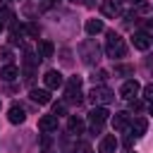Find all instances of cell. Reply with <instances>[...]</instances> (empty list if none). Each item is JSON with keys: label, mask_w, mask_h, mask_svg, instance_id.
Returning <instances> with one entry per match:
<instances>
[{"label": "cell", "mask_w": 153, "mask_h": 153, "mask_svg": "<svg viewBox=\"0 0 153 153\" xmlns=\"http://www.w3.org/2000/svg\"><path fill=\"white\" fill-rule=\"evenodd\" d=\"M105 53H108V57H124L127 55V43H124V38L120 36V33H115V31H108V43H105Z\"/></svg>", "instance_id": "6da1fadb"}, {"label": "cell", "mask_w": 153, "mask_h": 153, "mask_svg": "<svg viewBox=\"0 0 153 153\" xmlns=\"http://www.w3.org/2000/svg\"><path fill=\"white\" fill-rule=\"evenodd\" d=\"M108 117H110L108 108H105V105H96V108L88 112V122H91V129H93V131H100V129H103V124L108 122Z\"/></svg>", "instance_id": "7a4b0ae2"}, {"label": "cell", "mask_w": 153, "mask_h": 153, "mask_svg": "<svg viewBox=\"0 0 153 153\" xmlns=\"http://www.w3.org/2000/svg\"><path fill=\"white\" fill-rule=\"evenodd\" d=\"M88 96H91L93 105H108V103H112V100H115V93H112L108 86H93Z\"/></svg>", "instance_id": "3957f363"}, {"label": "cell", "mask_w": 153, "mask_h": 153, "mask_svg": "<svg viewBox=\"0 0 153 153\" xmlns=\"http://www.w3.org/2000/svg\"><path fill=\"white\" fill-rule=\"evenodd\" d=\"M67 100L81 103V79H79V76H72V79L67 81Z\"/></svg>", "instance_id": "277c9868"}, {"label": "cell", "mask_w": 153, "mask_h": 153, "mask_svg": "<svg viewBox=\"0 0 153 153\" xmlns=\"http://www.w3.org/2000/svg\"><path fill=\"white\" fill-rule=\"evenodd\" d=\"M43 84H45V88L55 91V88H60V86L65 84V79H62V74H60V72L50 69V72H45V76H43Z\"/></svg>", "instance_id": "5b68a950"}, {"label": "cell", "mask_w": 153, "mask_h": 153, "mask_svg": "<svg viewBox=\"0 0 153 153\" xmlns=\"http://www.w3.org/2000/svg\"><path fill=\"white\" fill-rule=\"evenodd\" d=\"M139 91H141V84H139L136 79H129V81H124V84H122L120 96H122V98H127V100H131V98H134Z\"/></svg>", "instance_id": "8992f818"}, {"label": "cell", "mask_w": 153, "mask_h": 153, "mask_svg": "<svg viewBox=\"0 0 153 153\" xmlns=\"http://www.w3.org/2000/svg\"><path fill=\"white\" fill-rule=\"evenodd\" d=\"M38 129L45 131V134L55 131V129H57V117H55V115H43V117L38 120Z\"/></svg>", "instance_id": "52a82bcc"}, {"label": "cell", "mask_w": 153, "mask_h": 153, "mask_svg": "<svg viewBox=\"0 0 153 153\" xmlns=\"http://www.w3.org/2000/svg\"><path fill=\"white\" fill-rule=\"evenodd\" d=\"M29 96H31V100L38 103V105H48V103H50V88H33Z\"/></svg>", "instance_id": "ba28073f"}, {"label": "cell", "mask_w": 153, "mask_h": 153, "mask_svg": "<svg viewBox=\"0 0 153 153\" xmlns=\"http://www.w3.org/2000/svg\"><path fill=\"white\" fill-rule=\"evenodd\" d=\"M7 120H10L12 124H22V122L26 120V112H24V108H22V105H12V108L7 110Z\"/></svg>", "instance_id": "9c48e42d"}, {"label": "cell", "mask_w": 153, "mask_h": 153, "mask_svg": "<svg viewBox=\"0 0 153 153\" xmlns=\"http://www.w3.org/2000/svg\"><path fill=\"white\" fill-rule=\"evenodd\" d=\"M115 148H117V139H115V134H108V136L100 139L98 153H115Z\"/></svg>", "instance_id": "30bf717a"}, {"label": "cell", "mask_w": 153, "mask_h": 153, "mask_svg": "<svg viewBox=\"0 0 153 153\" xmlns=\"http://www.w3.org/2000/svg\"><path fill=\"white\" fill-rule=\"evenodd\" d=\"M81 53H84V60H86V62L98 60V45H96L93 41H86V43L81 45Z\"/></svg>", "instance_id": "8fae6325"}, {"label": "cell", "mask_w": 153, "mask_h": 153, "mask_svg": "<svg viewBox=\"0 0 153 153\" xmlns=\"http://www.w3.org/2000/svg\"><path fill=\"white\" fill-rule=\"evenodd\" d=\"M131 41H134V48H139V50H148V45H151V36L146 31H136Z\"/></svg>", "instance_id": "7c38bea8"}, {"label": "cell", "mask_w": 153, "mask_h": 153, "mask_svg": "<svg viewBox=\"0 0 153 153\" xmlns=\"http://www.w3.org/2000/svg\"><path fill=\"white\" fill-rule=\"evenodd\" d=\"M146 129H148V120H146V117H134V120H131V131H134V136H143Z\"/></svg>", "instance_id": "4fadbf2b"}, {"label": "cell", "mask_w": 153, "mask_h": 153, "mask_svg": "<svg viewBox=\"0 0 153 153\" xmlns=\"http://www.w3.org/2000/svg\"><path fill=\"white\" fill-rule=\"evenodd\" d=\"M103 29H105L103 19H88V22H86V33H88V36H98Z\"/></svg>", "instance_id": "5bb4252c"}, {"label": "cell", "mask_w": 153, "mask_h": 153, "mask_svg": "<svg viewBox=\"0 0 153 153\" xmlns=\"http://www.w3.org/2000/svg\"><path fill=\"white\" fill-rule=\"evenodd\" d=\"M17 76H19V69H17L14 65H5V67L0 69V79H2V81H14Z\"/></svg>", "instance_id": "9a60e30c"}, {"label": "cell", "mask_w": 153, "mask_h": 153, "mask_svg": "<svg viewBox=\"0 0 153 153\" xmlns=\"http://www.w3.org/2000/svg\"><path fill=\"white\" fill-rule=\"evenodd\" d=\"M100 10H103L105 17H117V14H120V5H117L115 0H105V2L100 5Z\"/></svg>", "instance_id": "2e32d148"}, {"label": "cell", "mask_w": 153, "mask_h": 153, "mask_svg": "<svg viewBox=\"0 0 153 153\" xmlns=\"http://www.w3.org/2000/svg\"><path fill=\"white\" fill-rule=\"evenodd\" d=\"M127 124H129V115H127V112H115L112 127H115L117 131H122V129H127Z\"/></svg>", "instance_id": "e0dca14e"}, {"label": "cell", "mask_w": 153, "mask_h": 153, "mask_svg": "<svg viewBox=\"0 0 153 153\" xmlns=\"http://www.w3.org/2000/svg\"><path fill=\"white\" fill-rule=\"evenodd\" d=\"M53 53H55V45L50 41H41L38 43V55L41 57H53Z\"/></svg>", "instance_id": "ac0fdd59"}, {"label": "cell", "mask_w": 153, "mask_h": 153, "mask_svg": "<svg viewBox=\"0 0 153 153\" xmlns=\"http://www.w3.org/2000/svg\"><path fill=\"white\" fill-rule=\"evenodd\" d=\"M24 31H26L31 38H38V36H41V29H38V24H33V22H26V24H24Z\"/></svg>", "instance_id": "d6986e66"}, {"label": "cell", "mask_w": 153, "mask_h": 153, "mask_svg": "<svg viewBox=\"0 0 153 153\" xmlns=\"http://www.w3.org/2000/svg\"><path fill=\"white\" fill-rule=\"evenodd\" d=\"M115 74H120V76H131V74H134V67H131V65H115Z\"/></svg>", "instance_id": "ffe728a7"}, {"label": "cell", "mask_w": 153, "mask_h": 153, "mask_svg": "<svg viewBox=\"0 0 153 153\" xmlns=\"http://www.w3.org/2000/svg\"><path fill=\"white\" fill-rule=\"evenodd\" d=\"M69 131H76V134H81V131H84V122H81L79 117H72V120H69Z\"/></svg>", "instance_id": "44dd1931"}, {"label": "cell", "mask_w": 153, "mask_h": 153, "mask_svg": "<svg viewBox=\"0 0 153 153\" xmlns=\"http://www.w3.org/2000/svg\"><path fill=\"white\" fill-rule=\"evenodd\" d=\"M105 79H108V72H105V69H96V72H93V76H91V81H93V84H100V81H105Z\"/></svg>", "instance_id": "7402d4cb"}, {"label": "cell", "mask_w": 153, "mask_h": 153, "mask_svg": "<svg viewBox=\"0 0 153 153\" xmlns=\"http://www.w3.org/2000/svg\"><path fill=\"white\" fill-rule=\"evenodd\" d=\"M65 112H67L65 103H55V105H53V115H55V117H60V115H65Z\"/></svg>", "instance_id": "603a6c76"}, {"label": "cell", "mask_w": 153, "mask_h": 153, "mask_svg": "<svg viewBox=\"0 0 153 153\" xmlns=\"http://www.w3.org/2000/svg\"><path fill=\"white\" fill-rule=\"evenodd\" d=\"M74 153H91V146H88V143H76Z\"/></svg>", "instance_id": "cb8c5ba5"}, {"label": "cell", "mask_w": 153, "mask_h": 153, "mask_svg": "<svg viewBox=\"0 0 153 153\" xmlns=\"http://www.w3.org/2000/svg\"><path fill=\"white\" fill-rule=\"evenodd\" d=\"M143 96H146L148 100H153V84H146V86H143Z\"/></svg>", "instance_id": "d4e9b609"}, {"label": "cell", "mask_w": 153, "mask_h": 153, "mask_svg": "<svg viewBox=\"0 0 153 153\" xmlns=\"http://www.w3.org/2000/svg\"><path fill=\"white\" fill-rule=\"evenodd\" d=\"M0 57H2V60H10V57H12L10 48H5V45H2V48H0Z\"/></svg>", "instance_id": "484cf974"}, {"label": "cell", "mask_w": 153, "mask_h": 153, "mask_svg": "<svg viewBox=\"0 0 153 153\" xmlns=\"http://www.w3.org/2000/svg\"><path fill=\"white\" fill-rule=\"evenodd\" d=\"M129 108H131V110H141V108H143V103H141V100H134V98H131Z\"/></svg>", "instance_id": "4316f807"}, {"label": "cell", "mask_w": 153, "mask_h": 153, "mask_svg": "<svg viewBox=\"0 0 153 153\" xmlns=\"http://www.w3.org/2000/svg\"><path fill=\"white\" fill-rule=\"evenodd\" d=\"M148 112H151V115H153V100H151V103H148Z\"/></svg>", "instance_id": "83f0119b"}, {"label": "cell", "mask_w": 153, "mask_h": 153, "mask_svg": "<svg viewBox=\"0 0 153 153\" xmlns=\"http://www.w3.org/2000/svg\"><path fill=\"white\" fill-rule=\"evenodd\" d=\"M69 2H74V5H81V2H84V0H69Z\"/></svg>", "instance_id": "f1b7e54d"}, {"label": "cell", "mask_w": 153, "mask_h": 153, "mask_svg": "<svg viewBox=\"0 0 153 153\" xmlns=\"http://www.w3.org/2000/svg\"><path fill=\"white\" fill-rule=\"evenodd\" d=\"M127 2H134V5H139V2H141V0H127Z\"/></svg>", "instance_id": "f546056e"}, {"label": "cell", "mask_w": 153, "mask_h": 153, "mask_svg": "<svg viewBox=\"0 0 153 153\" xmlns=\"http://www.w3.org/2000/svg\"><path fill=\"white\" fill-rule=\"evenodd\" d=\"M2 29H5V24H2V19H0V31H2Z\"/></svg>", "instance_id": "4dcf8cb0"}, {"label": "cell", "mask_w": 153, "mask_h": 153, "mask_svg": "<svg viewBox=\"0 0 153 153\" xmlns=\"http://www.w3.org/2000/svg\"><path fill=\"white\" fill-rule=\"evenodd\" d=\"M43 153H48V151H43Z\"/></svg>", "instance_id": "1f68e13d"}]
</instances>
